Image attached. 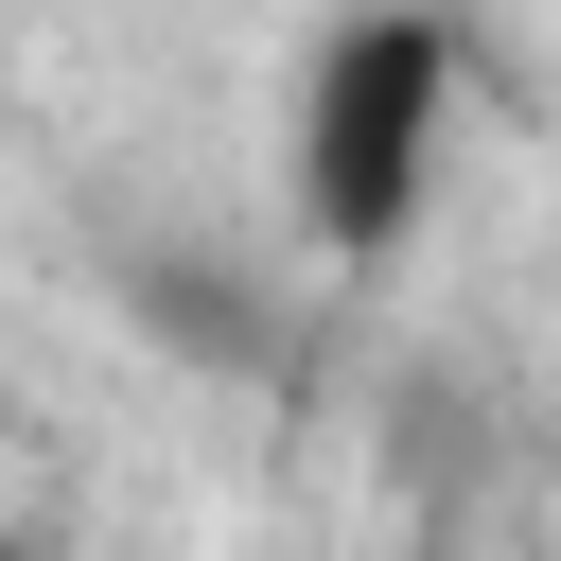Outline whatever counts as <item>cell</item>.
Segmentation results:
<instances>
[{"instance_id":"cell-1","label":"cell","mask_w":561,"mask_h":561,"mask_svg":"<svg viewBox=\"0 0 561 561\" xmlns=\"http://www.w3.org/2000/svg\"><path fill=\"white\" fill-rule=\"evenodd\" d=\"M438 123H456V35H438V0L333 18L316 70H298V228H316L333 263H386V245L421 228V193H438Z\"/></svg>"},{"instance_id":"cell-2","label":"cell","mask_w":561,"mask_h":561,"mask_svg":"<svg viewBox=\"0 0 561 561\" xmlns=\"http://www.w3.org/2000/svg\"><path fill=\"white\" fill-rule=\"evenodd\" d=\"M0 561H18V508H0Z\"/></svg>"}]
</instances>
